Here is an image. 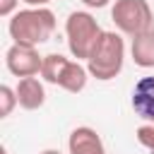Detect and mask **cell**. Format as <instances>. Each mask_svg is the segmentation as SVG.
Wrapping results in <instances>:
<instances>
[{
	"instance_id": "8fae6325",
	"label": "cell",
	"mask_w": 154,
	"mask_h": 154,
	"mask_svg": "<svg viewBox=\"0 0 154 154\" xmlns=\"http://www.w3.org/2000/svg\"><path fill=\"white\" fill-rule=\"evenodd\" d=\"M65 65H67V58H65V55H60V53H48V55H43L41 77H43L48 84H55V87H58V79H60Z\"/></svg>"
},
{
	"instance_id": "30bf717a",
	"label": "cell",
	"mask_w": 154,
	"mask_h": 154,
	"mask_svg": "<svg viewBox=\"0 0 154 154\" xmlns=\"http://www.w3.org/2000/svg\"><path fill=\"white\" fill-rule=\"evenodd\" d=\"M87 77H89V70L79 60H67V65H65V70L58 79V87L70 91V94H79L87 87Z\"/></svg>"
},
{
	"instance_id": "277c9868",
	"label": "cell",
	"mask_w": 154,
	"mask_h": 154,
	"mask_svg": "<svg viewBox=\"0 0 154 154\" xmlns=\"http://www.w3.org/2000/svg\"><path fill=\"white\" fill-rule=\"evenodd\" d=\"M111 19L118 26V31L128 36H137L154 24V12L147 0H116L111 10Z\"/></svg>"
},
{
	"instance_id": "e0dca14e",
	"label": "cell",
	"mask_w": 154,
	"mask_h": 154,
	"mask_svg": "<svg viewBox=\"0 0 154 154\" xmlns=\"http://www.w3.org/2000/svg\"><path fill=\"white\" fill-rule=\"evenodd\" d=\"M41 154H63V152H58V149H43Z\"/></svg>"
},
{
	"instance_id": "5b68a950",
	"label": "cell",
	"mask_w": 154,
	"mask_h": 154,
	"mask_svg": "<svg viewBox=\"0 0 154 154\" xmlns=\"http://www.w3.org/2000/svg\"><path fill=\"white\" fill-rule=\"evenodd\" d=\"M5 65L14 77H34L41 72L43 55H38V51L34 46L12 43L5 53Z\"/></svg>"
},
{
	"instance_id": "5bb4252c",
	"label": "cell",
	"mask_w": 154,
	"mask_h": 154,
	"mask_svg": "<svg viewBox=\"0 0 154 154\" xmlns=\"http://www.w3.org/2000/svg\"><path fill=\"white\" fill-rule=\"evenodd\" d=\"M17 5H19V0H0V17L14 14V7Z\"/></svg>"
},
{
	"instance_id": "6da1fadb",
	"label": "cell",
	"mask_w": 154,
	"mask_h": 154,
	"mask_svg": "<svg viewBox=\"0 0 154 154\" xmlns=\"http://www.w3.org/2000/svg\"><path fill=\"white\" fill-rule=\"evenodd\" d=\"M7 31L14 43L22 46H41L55 31V14L48 7H26L12 14Z\"/></svg>"
},
{
	"instance_id": "2e32d148",
	"label": "cell",
	"mask_w": 154,
	"mask_h": 154,
	"mask_svg": "<svg viewBox=\"0 0 154 154\" xmlns=\"http://www.w3.org/2000/svg\"><path fill=\"white\" fill-rule=\"evenodd\" d=\"M22 2H26L29 7H46L51 0H22Z\"/></svg>"
},
{
	"instance_id": "8992f818",
	"label": "cell",
	"mask_w": 154,
	"mask_h": 154,
	"mask_svg": "<svg viewBox=\"0 0 154 154\" xmlns=\"http://www.w3.org/2000/svg\"><path fill=\"white\" fill-rule=\"evenodd\" d=\"M132 111L137 118L154 123V75L152 77H140L132 87V96H130Z\"/></svg>"
},
{
	"instance_id": "52a82bcc",
	"label": "cell",
	"mask_w": 154,
	"mask_h": 154,
	"mask_svg": "<svg viewBox=\"0 0 154 154\" xmlns=\"http://www.w3.org/2000/svg\"><path fill=\"white\" fill-rule=\"evenodd\" d=\"M67 149H70V154H106L101 135L89 125H79L70 132Z\"/></svg>"
},
{
	"instance_id": "7a4b0ae2",
	"label": "cell",
	"mask_w": 154,
	"mask_h": 154,
	"mask_svg": "<svg viewBox=\"0 0 154 154\" xmlns=\"http://www.w3.org/2000/svg\"><path fill=\"white\" fill-rule=\"evenodd\" d=\"M125 63V41L120 34L116 31H101L96 46L91 48L89 58H87V70L91 77L108 82L113 77L120 75Z\"/></svg>"
},
{
	"instance_id": "9a60e30c",
	"label": "cell",
	"mask_w": 154,
	"mask_h": 154,
	"mask_svg": "<svg viewBox=\"0 0 154 154\" xmlns=\"http://www.w3.org/2000/svg\"><path fill=\"white\" fill-rule=\"evenodd\" d=\"M87 7H94V10H101V7H106L111 0H82Z\"/></svg>"
},
{
	"instance_id": "3957f363",
	"label": "cell",
	"mask_w": 154,
	"mask_h": 154,
	"mask_svg": "<svg viewBox=\"0 0 154 154\" xmlns=\"http://www.w3.org/2000/svg\"><path fill=\"white\" fill-rule=\"evenodd\" d=\"M101 26L99 22L89 14V12H70L65 19V36H67V48L77 60H87L91 48L96 46L99 36H101Z\"/></svg>"
},
{
	"instance_id": "ac0fdd59",
	"label": "cell",
	"mask_w": 154,
	"mask_h": 154,
	"mask_svg": "<svg viewBox=\"0 0 154 154\" xmlns=\"http://www.w3.org/2000/svg\"><path fill=\"white\" fill-rule=\"evenodd\" d=\"M152 154H154V152H152Z\"/></svg>"
},
{
	"instance_id": "4fadbf2b",
	"label": "cell",
	"mask_w": 154,
	"mask_h": 154,
	"mask_svg": "<svg viewBox=\"0 0 154 154\" xmlns=\"http://www.w3.org/2000/svg\"><path fill=\"white\" fill-rule=\"evenodd\" d=\"M135 137H137V142H140L142 147H147L149 152H154V123L140 125L137 132H135Z\"/></svg>"
},
{
	"instance_id": "9c48e42d",
	"label": "cell",
	"mask_w": 154,
	"mask_h": 154,
	"mask_svg": "<svg viewBox=\"0 0 154 154\" xmlns=\"http://www.w3.org/2000/svg\"><path fill=\"white\" fill-rule=\"evenodd\" d=\"M130 53H132L135 65H140L144 70L154 67V29H147V31L132 36Z\"/></svg>"
},
{
	"instance_id": "7c38bea8",
	"label": "cell",
	"mask_w": 154,
	"mask_h": 154,
	"mask_svg": "<svg viewBox=\"0 0 154 154\" xmlns=\"http://www.w3.org/2000/svg\"><path fill=\"white\" fill-rule=\"evenodd\" d=\"M17 103H19V99H17V89L2 84V87H0V113H2V118H7V116L14 111Z\"/></svg>"
},
{
	"instance_id": "ba28073f",
	"label": "cell",
	"mask_w": 154,
	"mask_h": 154,
	"mask_svg": "<svg viewBox=\"0 0 154 154\" xmlns=\"http://www.w3.org/2000/svg\"><path fill=\"white\" fill-rule=\"evenodd\" d=\"M17 99H19V106L24 111H36L43 106L46 101V89H43V82L34 75V77H19V84H17Z\"/></svg>"
}]
</instances>
